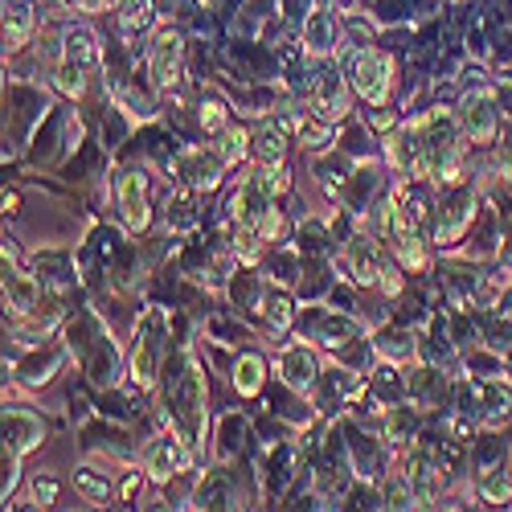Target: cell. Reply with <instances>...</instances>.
<instances>
[{
	"instance_id": "cell-1",
	"label": "cell",
	"mask_w": 512,
	"mask_h": 512,
	"mask_svg": "<svg viewBox=\"0 0 512 512\" xmlns=\"http://www.w3.org/2000/svg\"><path fill=\"white\" fill-rule=\"evenodd\" d=\"M66 345L78 357V365L87 369V377L95 381V386H103V390L119 386V373H123L119 369V349H115L111 332L99 324L95 312H78L66 324Z\"/></svg>"
},
{
	"instance_id": "cell-2",
	"label": "cell",
	"mask_w": 512,
	"mask_h": 512,
	"mask_svg": "<svg viewBox=\"0 0 512 512\" xmlns=\"http://www.w3.org/2000/svg\"><path fill=\"white\" fill-rule=\"evenodd\" d=\"M168 332H173V316L168 308H144L132 332V357H127V381L132 390L148 394L160 381V365L168 357Z\"/></svg>"
},
{
	"instance_id": "cell-3",
	"label": "cell",
	"mask_w": 512,
	"mask_h": 512,
	"mask_svg": "<svg viewBox=\"0 0 512 512\" xmlns=\"http://www.w3.org/2000/svg\"><path fill=\"white\" fill-rule=\"evenodd\" d=\"M472 82H467V91H463V99H459V127H463V136L472 140V144H492L496 136H500V103H496V91L492 87H484L480 82V70H472L467 74Z\"/></svg>"
},
{
	"instance_id": "cell-4",
	"label": "cell",
	"mask_w": 512,
	"mask_h": 512,
	"mask_svg": "<svg viewBox=\"0 0 512 512\" xmlns=\"http://www.w3.org/2000/svg\"><path fill=\"white\" fill-rule=\"evenodd\" d=\"M168 168V177H173L181 189H193V193H209V189H218L222 185V173H226V160L218 148H201V144H185L177 148L173 156L164 160Z\"/></svg>"
},
{
	"instance_id": "cell-5",
	"label": "cell",
	"mask_w": 512,
	"mask_h": 512,
	"mask_svg": "<svg viewBox=\"0 0 512 512\" xmlns=\"http://www.w3.org/2000/svg\"><path fill=\"white\" fill-rule=\"evenodd\" d=\"M480 213V197L476 189L459 185H443V197L435 201V246H455L459 238H467Z\"/></svg>"
},
{
	"instance_id": "cell-6",
	"label": "cell",
	"mask_w": 512,
	"mask_h": 512,
	"mask_svg": "<svg viewBox=\"0 0 512 512\" xmlns=\"http://www.w3.org/2000/svg\"><path fill=\"white\" fill-rule=\"evenodd\" d=\"M349 82H353V91H357L365 103L381 107V103L390 99V91H394V58H390L386 50L361 46V50L353 54V66H349Z\"/></svg>"
},
{
	"instance_id": "cell-7",
	"label": "cell",
	"mask_w": 512,
	"mask_h": 512,
	"mask_svg": "<svg viewBox=\"0 0 512 512\" xmlns=\"http://www.w3.org/2000/svg\"><path fill=\"white\" fill-rule=\"evenodd\" d=\"M193 459H197V451L177 431H164V435H156V439H148L140 447V463H144L148 480H156V484H168V480H177L181 472H189Z\"/></svg>"
},
{
	"instance_id": "cell-8",
	"label": "cell",
	"mask_w": 512,
	"mask_h": 512,
	"mask_svg": "<svg viewBox=\"0 0 512 512\" xmlns=\"http://www.w3.org/2000/svg\"><path fill=\"white\" fill-rule=\"evenodd\" d=\"M148 78L156 91H177L185 78V33L181 29H156L148 46Z\"/></svg>"
},
{
	"instance_id": "cell-9",
	"label": "cell",
	"mask_w": 512,
	"mask_h": 512,
	"mask_svg": "<svg viewBox=\"0 0 512 512\" xmlns=\"http://www.w3.org/2000/svg\"><path fill=\"white\" fill-rule=\"evenodd\" d=\"M115 201L123 213L127 234H144L152 226V205H148V173L144 168H119L115 177Z\"/></svg>"
},
{
	"instance_id": "cell-10",
	"label": "cell",
	"mask_w": 512,
	"mask_h": 512,
	"mask_svg": "<svg viewBox=\"0 0 512 512\" xmlns=\"http://www.w3.org/2000/svg\"><path fill=\"white\" fill-rule=\"evenodd\" d=\"M349 87H353V82H345L336 66L324 62V66L308 78V103H312V111H316L320 119H328V123L349 119V111H353V103H349Z\"/></svg>"
},
{
	"instance_id": "cell-11",
	"label": "cell",
	"mask_w": 512,
	"mask_h": 512,
	"mask_svg": "<svg viewBox=\"0 0 512 512\" xmlns=\"http://www.w3.org/2000/svg\"><path fill=\"white\" fill-rule=\"evenodd\" d=\"M275 369H279V381H283V386H287L291 394H312L324 365H320L316 349L300 340V345H283V353H279Z\"/></svg>"
},
{
	"instance_id": "cell-12",
	"label": "cell",
	"mask_w": 512,
	"mask_h": 512,
	"mask_svg": "<svg viewBox=\"0 0 512 512\" xmlns=\"http://www.w3.org/2000/svg\"><path fill=\"white\" fill-rule=\"evenodd\" d=\"M345 21H340L328 5H316V13L304 21V54L312 58H336L340 50H345V29H340Z\"/></svg>"
},
{
	"instance_id": "cell-13",
	"label": "cell",
	"mask_w": 512,
	"mask_h": 512,
	"mask_svg": "<svg viewBox=\"0 0 512 512\" xmlns=\"http://www.w3.org/2000/svg\"><path fill=\"white\" fill-rule=\"evenodd\" d=\"M381 443L386 439H369V426H349V439H345V451H349V463H353V472H357V480L361 484H369V480H377V472L386 467V451H381Z\"/></svg>"
},
{
	"instance_id": "cell-14",
	"label": "cell",
	"mask_w": 512,
	"mask_h": 512,
	"mask_svg": "<svg viewBox=\"0 0 512 512\" xmlns=\"http://www.w3.org/2000/svg\"><path fill=\"white\" fill-rule=\"evenodd\" d=\"M5 443L21 455L37 451L46 443V422H41V414L29 406H5Z\"/></svg>"
},
{
	"instance_id": "cell-15",
	"label": "cell",
	"mask_w": 512,
	"mask_h": 512,
	"mask_svg": "<svg viewBox=\"0 0 512 512\" xmlns=\"http://www.w3.org/2000/svg\"><path fill=\"white\" fill-rule=\"evenodd\" d=\"M451 394H455V390H451L443 365L422 361V365H414V369L406 373V398H410L414 406H439V402L451 398Z\"/></svg>"
},
{
	"instance_id": "cell-16",
	"label": "cell",
	"mask_w": 512,
	"mask_h": 512,
	"mask_svg": "<svg viewBox=\"0 0 512 512\" xmlns=\"http://www.w3.org/2000/svg\"><path fill=\"white\" fill-rule=\"evenodd\" d=\"M37 300H41V279L21 271L17 259H5V308L21 320L37 312Z\"/></svg>"
},
{
	"instance_id": "cell-17",
	"label": "cell",
	"mask_w": 512,
	"mask_h": 512,
	"mask_svg": "<svg viewBox=\"0 0 512 512\" xmlns=\"http://www.w3.org/2000/svg\"><path fill=\"white\" fill-rule=\"evenodd\" d=\"M193 508H246V504H242L238 480L226 472V467H209L205 480L193 492Z\"/></svg>"
},
{
	"instance_id": "cell-18",
	"label": "cell",
	"mask_w": 512,
	"mask_h": 512,
	"mask_svg": "<svg viewBox=\"0 0 512 512\" xmlns=\"http://www.w3.org/2000/svg\"><path fill=\"white\" fill-rule=\"evenodd\" d=\"M62 62H70V66H78V70H99L103 66V46H99V37L87 29V25H70V29H62Z\"/></svg>"
},
{
	"instance_id": "cell-19",
	"label": "cell",
	"mask_w": 512,
	"mask_h": 512,
	"mask_svg": "<svg viewBox=\"0 0 512 512\" xmlns=\"http://www.w3.org/2000/svg\"><path fill=\"white\" fill-rule=\"evenodd\" d=\"M66 349H70V345H66ZM66 349H62V345L29 349V357L13 365V377L21 381V386H46V381H50V377L62 369V361H66Z\"/></svg>"
},
{
	"instance_id": "cell-20",
	"label": "cell",
	"mask_w": 512,
	"mask_h": 512,
	"mask_svg": "<svg viewBox=\"0 0 512 512\" xmlns=\"http://www.w3.org/2000/svg\"><path fill=\"white\" fill-rule=\"evenodd\" d=\"M377 435L394 443V447H406L418 439V414H414V402H398V406H386L381 410V422H377Z\"/></svg>"
},
{
	"instance_id": "cell-21",
	"label": "cell",
	"mask_w": 512,
	"mask_h": 512,
	"mask_svg": "<svg viewBox=\"0 0 512 512\" xmlns=\"http://www.w3.org/2000/svg\"><path fill=\"white\" fill-rule=\"evenodd\" d=\"M33 29H37V17L29 9V0H5V50L21 54L29 46Z\"/></svg>"
},
{
	"instance_id": "cell-22",
	"label": "cell",
	"mask_w": 512,
	"mask_h": 512,
	"mask_svg": "<svg viewBox=\"0 0 512 512\" xmlns=\"http://www.w3.org/2000/svg\"><path fill=\"white\" fill-rule=\"evenodd\" d=\"M369 390H373V398H377L381 406L410 402V398H406V377L398 373V365H394V361H381V365H373V369H369Z\"/></svg>"
},
{
	"instance_id": "cell-23",
	"label": "cell",
	"mask_w": 512,
	"mask_h": 512,
	"mask_svg": "<svg viewBox=\"0 0 512 512\" xmlns=\"http://www.w3.org/2000/svg\"><path fill=\"white\" fill-rule=\"evenodd\" d=\"M156 25V5L152 0H119V33L127 41H140Z\"/></svg>"
},
{
	"instance_id": "cell-24",
	"label": "cell",
	"mask_w": 512,
	"mask_h": 512,
	"mask_svg": "<svg viewBox=\"0 0 512 512\" xmlns=\"http://www.w3.org/2000/svg\"><path fill=\"white\" fill-rule=\"evenodd\" d=\"M37 271H41L37 279L46 287L66 291L74 283V254H66V250H41L37 254Z\"/></svg>"
},
{
	"instance_id": "cell-25",
	"label": "cell",
	"mask_w": 512,
	"mask_h": 512,
	"mask_svg": "<svg viewBox=\"0 0 512 512\" xmlns=\"http://www.w3.org/2000/svg\"><path fill=\"white\" fill-rule=\"evenodd\" d=\"M263 381H267L263 353H238V361H234V390L242 398H254V394H263Z\"/></svg>"
},
{
	"instance_id": "cell-26",
	"label": "cell",
	"mask_w": 512,
	"mask_h": 512,
	"mask_svg": "<svg viewBox=\"0 0 512 512\" xmlns=\"http://www.w3.org/2000/svg\"><path fill=\"white\" fill-rule=\"evenodd\" d=\"M259 316H263V324H267L271 332H287V328H291V320H295V300L287 295V287H267V291H263Z\"/></svg>"
},
{
	"instance_id": "cell-27",
	"label": "cell",
	"mask_w": 512,
	"mask_h": 512,
	"mask_svg": "<svg viewBox=\"0 0 512 512\" xmlns=\"http://www.w3.org/2000/svg\"><path fill=\"white\" fill-rule=\"evenodd\" d=\"M70 484H74V492H78L82 500H91V504H107V500L115 496L111 476H107V472H99V467H74Z\"/></svg>"
},
{
	"instance_id": "cell-28",
	"label": "cell",
	"mask_w": 512,
	"mask_h": 512,
	"mask_svg": "<svg viewBox=\"0 0 512 512\" xmlns=\"http://www.w3.org/2000/svg\"><path fill=\"white\" fill-rule=\"evenodd\" d=\"M287 132L271 119V123H263L259 132L250 136V148H254V156H259V164H283V156H287V140H283Z\"/></svg>"
},
{
	"instance_id": "cell-29",
	"label": "cell",
	"mask_w": 512,
	"mask_h": 512,
	"mask_svg": "<svg viewBox=\"0 0 512 512\" xmlns=\"http://www.w3.org/2000/svg\"><path fill=\"white\" fill-rule=\"evenodd\" d=\"M373 349H377V357H381V361L402 365V361H414V357H418V340H414L406 328H402V332H377Z\"/></svg>"
},
{
	"instance_id": "cell-30",
	"label": "cell",
	"mask_w": 512,
	"mask_h": 512,
	"mask_svg": "<svg viewBox=\"0 0 512 512\" xmlns=\"http://www.w3.org/2000/svg\"><path fill=\"white\" fill-rule=\"evenodd\" d=\"M189 193H193V189L168 197V213H164V218H168V230H173V234H193V230L201 226V213L193 209V197H189Z\"/></svg>"
},
{
	"instance_id": "cell-31",
	"label": "cell",
	"mask_w": 512,
	"mask_h": 512,
	"mask_svg": "<svg viewBox=\"0 0 512 512\" xmlns=\"http://www.w3.org/2000/svg\"><path fill=\"white\" fill-rule=\"evenodd\" d=\"M476 496L484 504H512V476L504 467H488V472L476 476Z\"/></svg>"
},
{
	"instance_id": "cell-32",
	"label": "cell",
	"mask_w": 512,
	"mask_h": 512,
	"mask_svg": "<svg viewBox=\"0 0 512 512\" xmlns=\"http://www.w3.org/2000/svg\"><path fill=\"white\" fill-rule=\"evenodd\" d=\"M394 254H398L402 271H410V275H422V271H426V263H431V254H426V238H422V230H410L406 238H398V242H394Z\"/></svg>"
},
{
	"instance_id": "cell-33",
	"label": "cell",
	"mask_w": 512,
	"mask_h": 512,
	"mask_svg": "<svg viewBox=\"0 0 512 512\" xmlns=\"http://www.w3.org/2000/svg\"><path fill=\"white\" fill-rule=\"evenodd\" d=\"M246 447V422L242 414H222V426H218V447H213V455L218 459H234L238 451Z\"/></svg>"
},
{
	"instance_id": "cell-34",
	"label": "cell",
	"mask_w": 512,
	"mask_h": 512,
	"mask_svg": "<svg viewBox=\"0 0 512 512\" xmlns=\"http://www.w3.org/2000/svg\"><path fill=\"white\" fill-rule=\"evenodd\" d=\"M295 140H300V148H308V152H328L332 148V140H336V132H332V123L328 119H308L304 115V123H300V132H295Z\"/></svg>"
},
{
	"instance_id": "cell-35",
	"label": "cell",
	"mask_w": 512,
	"mask_h": 512,
	"mask_svg": "<svg viewBox=\"0 0 512 512\" xmlns=\"http://www.w3.org/2000/svg\"><path fill=\"white\" fill-rule=\"evenodd\" d=\"M213 148H218L222 152V160L226 164H242L254 148H250V132H242V127H226V132H218V144H213Z\"/></svg>"
},
{
	"instance_id": "cell-36",
	"label": "cell",
	"mask_w": 512,
	"mask_h": 512,
	"mask_svg": "<svg viewBox=\"0 0 512 512\" xmlns=\"http://www.w3.org/2000/svg\"><path fill=\"white\" fill-rule=\"evenodd\" d=\"M197 123L205 127L209 136H218V132H226V127H230V107H226L222 99H213V95H209V99L197 103Z\"/></svg>"
},
{
	"instance_id": "cell-37",
	"label": "cell",
	"mask_w": 512,
	"mask_h": 512,
	"mask_svg": "<svg viewBox=\"0 0 512 512\" xmlns=\"http://www.w3.org/2000/svg\"><path fill=\"white\" fill-rule=\"evenodd\" d=\"M54 87L70 99H82L87 95V70H78L70 62H54Z\"/></svg>"
},
{
	"instance_id": "cell-38",
	"label": "cell",
	"mask_w": 512,
	"mask_h": 512,
	"mask_svg": "<svg viewBox=\"0 0 512 512\" xmlns=\"http://www.w3.org/2000/svg\"><path fill=\"white\" fill-rule=\"evenodd\" d=\"M492 168L504 181H512V119L500 123V136L492 140Z\"/></svg>"
},
{
	"instance_id": "cell-39",
	"label": "cell",
	"mask_w": 512,
	"mask_h": 512,
	"mask_svg": "<svg viewBox=\"0 0 512 512\" xmlns=\"http://www.w3.org/2000/svg\"><path fill=\"white\" fill-rule=\"evenodd\" d=\"M492 66H496V78H512V25H500V33H496Z\"/></svg>"
},
{
	"instance_id": "cell-40",
	"label": "cell",
	"mask_w": 512,
	"mask_h": 512,
	"mask_svg": "<svg viewBox=\"0 0 512 512\" xmlns=\"http://www.w3.org/2000/svg\"><path fill=\"white\" fill-rule=\"evenodd\" d=\"M279 13L291 29H304V21L316 13V0H279Z\"/></svg>"
},
{
	"instance_id": "cell-41",
	"label": "cell",
	"mask_w": 512,
	"mask_h": 512,
	"mask_svg": "<svg viewBox=\"0 0 512 512\" xmlns=\"http://www.w3.org/2000/svg\"><path fill=\"white\" fill-rule=\"evenodd\" d=\"M21 451H13L9 443H5V484H0V496H5V504H9V496L17 492V484H21Z\"/></svg>"
},
{
	"instance_id": "cell-42",
	"label": "cell",
	"mask_w": 512,
	"mask_h": 512,
	"mask_svg": "<svg viewBox=\"0 0 512 512\" xmlns=\"http://www.w3.org/2000/svg\"><path fill=\"white\" fill-rule=\"evenodd\" d=\"M29 488H33V500H37L41 508H50V504L58 500V480H54V476H33Z\"/></svg>"
},
{
	"instance_id": "cell-43",
	"label": "cell",
	"mask_w": 512,
	"mask_h": 512,
	"mask_svg": "<svg viewBox=\"0 0 512 512\" xmlns=\"http://www.w3.org/2000/svg\"><path fill=\"white\" fill-rule=\"evenodd\" d=\"M492 91L500 103V119H512V78H492Z\"/></svg>"
},
{
	"instance_id": "cell-44",
	"label": "cell",
	"mask_w": 512,
	"mask_h": 512,
	"mask_svg": "<svg viewBox=\"0 0 512 512\" xmlns=\"http://www.w3.org/2000/svg\"><path fill=\"white\" fill-rule=\"evenodd\" d=\"M140 492H144V476H140V472H132V476H127V480H123V488H119V496H123L127 504H132V500H136Z\"/></svg>"
},
{
	"instance_id": "cell-45",
	"label": "cell",
	"mask_w": 512,
	"mask_h": 512,
	"mask_svg": "<svg viewBox=\"0 0 512 512\" xmlns=\"http://www.w3.org/2000/svg\"><path fill=\"white\" fill-rule=\"evenodd\" d=\"M111 5H115V0H74L78 13H107Z\"/></svg>"
},
{
	"instance_id": "cell-46",
	"label": "cell",
	"mask_w": 512,
	"mask_h": 512,
	"mask_svg": "<svg viewBox=\"0 0 512 512\" xmlns=\"http://www.w3.org/2000/svg\"><path fill=\"white\" fill-rule=\"evenodd\" d=\"M17 205H21V193L17 189H5V213H17Z\"/></svg>"
}]
</instances>
